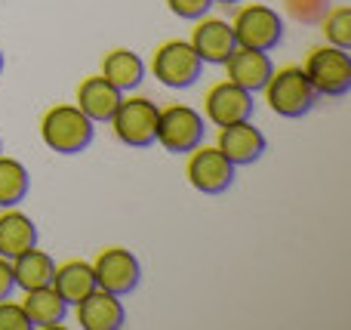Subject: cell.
<instances>
[{
    "label": "cell",
    "instance_id": "1",
    "mask_svg": "<svg viewBox=\"0 0 351 330\" xmlns=\"http://www.w3.org/2000/svg\"><path fill=\"white\" fill-rule=\"evenodd\" d=\"M93 121L77 108V105H53L40 121L43 145L59 154H80L93 142Z\"/></svg>",
    "mask_w": 351,
    "mask_h": 330
},
{
    "label": "cell",
    "instance_id": "2",
    "mask_svg": "<svg viewBox=\"0 0 351 330\" xmlns=\"http://www.w3.org/2000/svg\"><path fill=\"white\" fill-rule=\"evenodd\" d=\"M265 102L280 117H302L315 108L317 93L311 86L305 68L287 65L280 71H271V78L265 84Z\"/></svg>",
    "mask_w": 351,
    "mask_h": 330
},
{
    "label": "cell",
    "instance_id": "3",
    "mask_svg": "<svg viewBox=\"0 0 351 330\" xmlns=\"http://www.w3.org/2000/svg\"><path fill=\"white\" fill-rule=\"evenodd\" d=\"M158 115L160 108L145 96H133V99H121L117 111L111 115V127L114 136L130 148H148L158 139Z\"/></svg>",
    "mask_w": 351,
    "mask_h": 330
},
{
    "label": "cell",
    "instance_id": "4",
    "mask_svg": "<svg viewBox=\"0 0 351 330\" xmlns=\"http://www.w3.org/2000/svg\"><path fill=\"white\" fill-rule=\"evenodd\" d=\"M305 74L317 96H346L351 90V56L339 47H317L305 59Z\"/></svg>",
    "mask_w": 351,
    "mask_h": 330
},
{
    "label": "cell",
    "instance_id": "5",
    "mask_svg": "<svg viewBox=\"0 0 351 330\" xmlns=\"http://www.w3.org/2000/svg\"><path fill=\"white\" fill-rule=\"evenodd\" d=\"M152 71L170 90H185V86L197 84L200 71H204V62H200V56L194 53V47L188 40H167L154 53Z\"/></svg>",
    "mask_w": 351,
    "mask_h": 330
},
{
    "label": "cell",
    "instance_id": "6",
    "mask_svg": "<svg viewBox=\"0 0 351 330\" xmlns=\"http://www.w3.org/2000/svg\"><path fill=\"white\" fill-rule=\"evenodd\" d=\"M234 43L237 47H250V49H274L284 37V19L265 3H250L243 10H237L234 22Z\"/></svg>",
    "mask_w": 351,
    "mask_h": 330
},
{
    "label": "cell",
    "instance_id": "7",
    "mask_svg": "<svg viewBox=\"0 0 351 330\" xmlns=\"http://www.w3.org/2000/svg\"><path fill=\"white\" fill-rule=\"evenodd\" d=\"M204 115L191 105H170L158 115V139L170 154H188L204 142Z\"/></svg>",
    "mask_w": 351,
    "mask_h": 330
},
{
    "label": "cell",
    "instance_id": "8",
    "mask_svg": "<svg viewBox=\"0 0 351 330\" xmlns=\"http://www.w3.org/2000/svg\"><path fill=\"white\" fill-rule=\"evenodd\" d=\"M93 275H96V287L108 290L114 296H130L142 281V266L123 247H108L96 257Z\"/></svg>",
    "mask_w": 351,
    "mask_h": 330
},
{
    "label": "cell",
    "instance_id": "9",
    "mask_svg": "<svg viewBox=\"0 0 351 330\" xmlns=\"http://www.w3.org/2000/svg\"><path fill=\"white\" fill-rule=\"evenodd\" d=\"M188 154H191L188 167H185L188 182H191L200 195H222V191L231 189V182H234V164H231L219 148L197 145Z\"/></svg>",
    "mask_w": 351,
    "mask_h": 330
},
{
    "label": "cell",
    "instance_id": "10",
    "mask_svg": "<svg viewBox=\"0 0 351 330\" xmlns=\"http://www.w3.org/2000/svg\"><path fill=\"white\" fill-rule=\"evenodd\" d=\"M206 121H213L216 127H228L237 121H250L253 117V93H247L243 86L231 84V80H219L204 99Z\"/></svg>",
    "mask_w": 351,
    "mask_h": 330
},
{
    "label": "cell",
    "instance_id": "11",
    "mask_svg": "<svg viewBox=\"0 0 351 330\" xmlns=\"http://www.w3.org/2000/svg\"><path fill=\"white\" fill-rule=\"evenodd\" d=\"M219 152L231 161L234 167H247L265 154V136L259 127H253L250 121H237L219 130Z\"/></svg>",
    "mask_w": 351,
    "mask_h": 330
},
{
    "label": "cell",
    "instance_id": "12",
    "mask_svg": "<svg viewBox=\"0 0 351 330\" xmlns=\"http://www.w3.org/2000/svg\"><path fill=\"white\" fill-rule=\"evenodd\" d=\"M225 68H228L231 84L243 86L247 93L265 90L268 78H271V71H274L265 49H250V47H234V53L225 59Z\"/></svg>",
    "mask_w": 351,
    "mask_h": 330
},
{
    "label": "cell",
    "instance_id": "13",
    "mask_svg": "<svg viewBox=\"0 0 351 330\" xmlns=\"http://www.w3.org/2000/svg\"><path fill=\"white\" fill-rule=\"evenodd\" d=\"M194 53L200 56V62L206 65H225L231 53H234V31H231L228 22L222 19H197V28H194L191 40Z\"/></svg>",
    "mask_w": 351,
    "mask_h": 330
},
{
    "label": "cell",
    "instance_id": "14",
    "mask_svg": "<svg viewBox=\"0 0 351 330\" xmlns=\"http://www.w3.org/2000/svg\"><path fill=\"white\" fill-rule=\"evenodd\" d=\"M127 321L121 296L96 287L77 303V325L84 330H121Z\"/></svg>",
    "mask_w": 351,
    "mask_h": 330
},
{
    "label": "cell",
    "instance_id": "15",
    "mask_svg": "<svg viewBox=\"0 0 351 330\" xmlns=\"http://www.w3.org/2000/svg\"><path fill=\"white\" fill-rule=\"evenodd\" d=\"M123 93L117 90L114 84L96 74V78H86L84 84L77 86V108L90 117L93 123H102V121H111V115L117 111L121 105Z\"/></svg>",
    "mask_w": 351,
    "mask_h": 330
},
{
    "label": "cell",
    "instance_id": "16",
    "mask_svg": "<svg viewBox=\"0 0 351 330\" xmlns=\"http://www.w3.org/2000/svg\"><path fill=\"white\" fill-rule=\"evenodd\" d=\"M37 247V226L31 216H25L22 210L6 207L0 213V257L16 259L19 253Z\"/></svg>",
    "mask_w": 351,
    "mask_h": 330
},
{
    "label": "cell",
    "instance_id": "17",
    "mask_svg": "<svg viewBox=\"0 0 351 330\" xmlns=\"http://www.w3.org/2000/svg\"><path fill=\"white\" fill-rule=\"evenodd\" d=\"M56 294L68 303V306H77L86 294L96 290V275H93V266L84 263V259H68V263L56 266L53 281Z\"/></svg>",
    "mask_w": 351,
    "mask_h": 330
},
{
    "label": "cell",
    "instance_id": "18",
    "mask_svg": "<svg viewBox=\"0 0 351 330\" xmlns=\"http://www.w3.org/2000/svg\"><path fill=\"white\" fill-rule=\"evenodd\" d=\"M102 78L108 84H114L121 93H130L145 78V62L133 49H111L102 59Z\"/></svg>",
    "mask_w": 351,
    "mask_h": 330
},
{
    "label": "cell",
    "instance_id": "19",
    "mask_svg": "<svg viewBox=\"0 0 351 330\" xmlns=\"http://www.w3.org/2000/svg\"><path fill=\"white\" fill-rule=\"evenodd\" d=\"M22 309L28 312L31 327H59L68 312V303L56 294L53 284H47V287H37V290H25Z\"/></svg>",
    "mask_w": 351,
    "mask_h": 330
},
{
    "label": "cell",
    "instance_id": "20",
    "mask_svg": "<svg viewBox=\"0 0 351 330\" xmlns=\"http://www.w3.org/2000/svg\"><path fill=\"white\" fill-rule=\"evenodd\" d=\"M10 263H12V278H16V287H22V290L47 287V284L53 281V272H56L53 257H49V253H43V250H37V247L19 253V257L10 259Z\"/></svg>",
    "mask_w": 351,
    "mask_h": 330
},
{
    "label": "cell",
    "instance_id": "21",
    "mask_svg": "<svg viewBox=\"0 0 351 330\" xmlns=\"http://www.w3.org/2000/svg\"><path fill=\"white\" fill-rule=\"evenodd\" d=\"M28 185L31 179L22 161L0 154V210L19 207L25 201V195H28Z\"/></svg>",
    "mask_w": 351,
    "mask_h": 330
},
{
    "label": "cell",
    "instance_id": "22",
    "mask_svg": "<svg viewBox=\"0 0 351 330\" xmlns=\"http://www.w3.org/2000/svg\"><path fill=\"white\" fill-rule=\"evenodd\" d=\"M324 34H327V43H333V47L351 49V10L348 6H336L324 19Z\"/></svg>",
    "mask_w": 351,
    "mask_h": 330
},
{
    "label": "cell",
    "instance_id": "23",
    "mask_svg": "<svg viewBox=\"0 0 351 330\" xmlns=\"http://www.w3.org/2000/svg\"><path fill=\"white\" fill-rule=\"evenodd\" d=\"M0 330H31V318L22 303H10V296L0 300Z\"/></svg>",
    "mask_w": 351,
    "mask_h": 330
},
{
    "label": "cell",
    "instance_id": "24",
    "mask_svg": "<svg viewBox=\"0 0 351 330\" xmlns=\"http://www.w3.org/2000/svg\"><path fill=\"white\" fill-rule=\"evenodd\" d=\"M167 6H170L173 16L188 19V22H197V19H204L206 12H210L213 0H167Z\"/></svg>",
    "mask_w": 351,
    "mask_h": 330
},
{
    "label": "cell",
    "instance_id": "25",
    "mask_svg": "<svg viewBox=\"0 0 351 330\" xmlns=\"http://www.w3.org/2000/svg\"><path fill=\"white\" fill-rule=\"evenodd\" d=\"M16 290V278H12V263L10 259L0 257V300H6V296Z\"/></svg>",
    "mask_w": 351,
    "mask_h": 330
},
{
    "label": "cell",
    "instance_id": "26",
    "mask_svg": "<svg viewBox=\"0 0 351 330\" xmlns=\"http://www.w3.org/2000/svg\"><path fill=\"white\" fill-rule=\"evenodd\" d=\"M213 3H225V6H231V3H241V0H213Z\"/></svg>",
    "mask_w": 351,
    "mask_h": 330
},
{
    "label": "cell",
    "instance_id": "27",
    "mask_svg": "<svg viewBox=\"0 0 351 330\" xmlns=\"http://www.w3.org/2000/svg\"><path fill=\"white\" fill-rule=\"evenodd\" d=\"M0 71H3V53H0Z\"/></svg>",
    "mask_w": 351,
    "mask_h": 330
},
{
    "label": "cell",
    "instance_id": "28",
    "mask_svg": "<svg viewBox=\"0 0 351 330\" xmlns=\"http://www.w3.org/2000/svg\"><path fill=\"white\" fill-rule=\"evenodd\" d=\"M0 154H3V142H0Z\"/></svg>",
    "mask_w": 351,
    "mask_h": 330
}]
</instances>
